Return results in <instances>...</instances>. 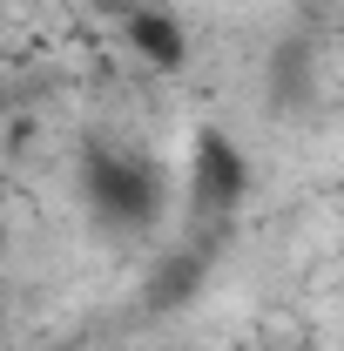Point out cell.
I'll list each match as a JSON object with an SVG mask.
<instances>
[{"label": "cell", "instance_id": "1", "mask_svg": "<svg viewBox=\"0 0 344 351\" xmlns=\"http://www.w3.org/2000/svg\"><path fill=\"white\" fill-rule=\"evenodd\" d=\"M82 196H88V210L108 217V223H149L162 210L156 169L135 162V156H122V149H95L82 162Z\"/></svg>", "mask_w": 344, "mask_h": 351}, {"label": "cell", "instance_id": "2", "mask_svg": "<svg viewBox=\"0 0 344 351\" xmlns=\"http://www.w3.org/2000/svg\"><path fill=\"white\" fill-rule=\"evenodd\" d=\"M250 203V156L223 129H196L189 142V210L196 217H236Z\"/></svg>", "mask_w": 344, "mask_h": 351}, {"label": "cell", "instance_id": "3", "mask_svg": "<svg viewBox=\"0 0 344 351\" xmlns=\"http://www.w3.org/2000/svg\"><path fill=\"white\" fill-rule=\"evenodd\" d=\"M115 34H122V47H129L142 68H156V75H182V61H189V27L175 21L162 0H149V7L122 14Z\"/></svg>", "mask_w": 344, "mask_h": 351}, {"label": "cell", "instance_id": "4", "mask_svg": "<svg viewBox=\"0 0 344 351\" xmlns=\"http://www.w3.org/2000/svg\"><path fill=\"white\" fill-rule=\"evenodd\" d=\"M95 7H101V14H115V21H122V14H135V7H149V0H95Z\"/></svg>", "mask_w": 344, "mask_h": 351}, {"label": "cell", "instance_id": "5", "mask_svg": "<svg viewBox=\"0 0 344 351\" xmlns=\"http://www.w3.org/2000/svg\"><path fill=\"white\" fill-rule=\"evenodd\" d=\"M0 250H7V176H0Z\"/></svg>", "mask_w": 344, "mask_h": 351}, {"label": "cell", "instance_id": "6", "mask_svg": "<svg viewBox=\"0 0 344 351\" xmlns=\"http://www.w3.org/2000/svg\"><path fill=\"white\" fill-rule=\"evenodd\" d=\"M0 61H7V47H0Z\"/></svg>", "mask_w": 344, "mask_h": 351}]
</instances>
